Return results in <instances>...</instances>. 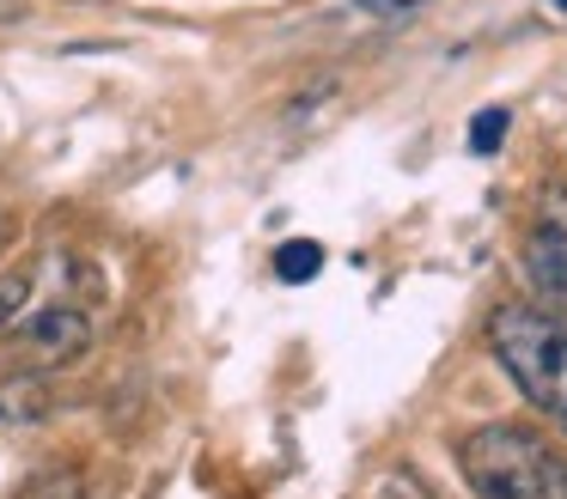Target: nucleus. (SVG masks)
<instances>
[{"mask_svg":"<svg viewBox=\"0 0 567 499\" xmlns=\"http://www.w3.org/2000/svg\"><path fill=\"white\" fill-rule=\"evenodd\" d=\"M488 347L518 396L567 433V316L530 299H506L488 316Z\"/></svg>","mask_w":567,"mask_h":499,"instance_id":"obj_1","label":"nucleus"},{"mask_svg":"<svg viewBox=\"0 0 567 499\" xmlns=\"http://www.w3.org/2000/svg\"><path fill=\"white\" fill-rule=\"evenodd\" d=\"M457 469L476 499H567V457L530 426H476L457 445Z\"/></svg>","mask_w":567,"mask_h":499,"instance_id":"obj_2","label":"nucleus"},{"mask_svg":"<svg viewBox=\"0 0 567 499\" xmlns=\"http://www.w3.org/2000/svg\"><path fill=\"white\" fill-rule=\"evenodd\" d=\"M525 280L543 311L567 316V183H549L525 226Z\"/></svg>","mask_w":567,"mask_h":499,"instance_id":"obj_3","label":"nucleus"},{"mask_svg":"<svg viewBox=\"0 0 567 499\" xmlns=\"http://www.w3.org/2000/svg\"><path fill=\"white\" fill-rule=\"evenodd\" d=\"M19 347H25L31 372H55L74 365L92 347V316L80 304H43V311L19 316Z\"/></svg>","mask_w":567,"mask_h":499,"instance_id":"obj_4","label":"nucleus"},{"mask_svg":"<svg viewBox=\"0 0 567 499\" xmlns=\"http://www.w3.org/2000/svg\"><path fill=\"white\" fill-rule=\"evenodd\" d=\"M43 408H50V389H43V377H7V384H0V420L25 426V420H38Z\"/></svg>","mask_w":567,"mask_h":499,"instance_id":"obj_5","label":"nucleus"},{"mask_svg":"<svg viewBox=\"0 0 567 499\" xmlns=\"http://www.w3.org/2000/svg\"><path fill=\"white\" fill-rule=\"evenodd\" d=\"M275 274H281L287 287H306V280H318V274H323V243L287 238L281 250H275Z\"/></svg>","mask_w":567,"mask_h":499,"instance_id":"obj_6","label":"nucleus"},{"mask_svg":"<svg viewBox=\"0 0 567 499\" xmlns=\"http://www.w3.org/2000/svg\"><path fill=\"white\" fill-rule=\"evenodd\" d=\"M19 499H86V481H80V469L55 462V469H38V475H31Z\"/></svg>","mask_w":567,"mask_h":499,"instance_id":"obj_7","label":"nucleus"},{"mask_svg":"<svg viewBox=\"0 0 567 499\" xmlns=\"http://www.w3.org/2000/svg\"><path fill=\"white\" fill-rule=\"evenodd\" d=\"M506 128H513V116H506L501 104H488V110H476V116H470V153H501L506 146Z\"/></svg>","mask_w":567,"mask_h":499,"instance_id":"obj_8","label":"nucleus"},{"mask_svg":"<svg viewBox=\"0 0 567 499\" xmlns=\"http://www.w3.org/2000/svg\"><path fill=\"white\" fill-rule=\"evenodd\" d=\"M31 304V274H0V329H13Z\"/></svg>","mask_w":567,"mask_h":499,"instance_id":"obj_9","label":"nucleus"},{"mask_svg":"<svg viewBox=\"0 0 567 499\" xmlns=\"http://www.w3.org/2000/svg\"><path fill=\"white\" fill-rule=\"evenodd\" d=\"M427 0H360V12H379V19H403V12H421Z\"/></svg>","mask_w":567,"mask_h":499,"instance_id":"obj_10","label":"nucleus"},{"mask_svg":"<svg viewBox=\"0 0 567 499\" xmlns=\"http://www.w3.org/2000/svg\"><path fill=\"white\" fill-rule=\"evenodd\" d=\"M549 7H561V12H567V0H549Z\"/></svg>","mask_w":567,"mask_h":499,"instance_id":"obj_11","label":"nucleus"}]
</instances>
